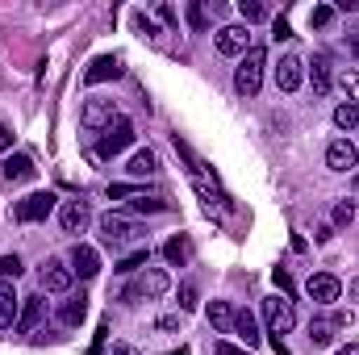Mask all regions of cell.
Wrapping results in <instances>:
<instances>
[{
	"instance_id": "obj_23",
	"label": "cell",
	"mask_w": 359,
	"mask_h": 355,
	"mask_svg": "<svg viewBox=\"0 0 359 355\" xmlns=\"http://www.w3.org/2000/svg\"><path fill=\"white\" fill-rule=\"evenodd\" d=\"M126 172H130V176H155V172H159V159H155V151H134V155H130V163H126Z\"/></svg>"
},
{
	"instance_id": "obj_25",
	"label": "cell",
	"mask_w": 359,
	"mask_h": 355,
	"mask_svg": "<svg viewBox=\"0 0 359 355\" xmlns=\"http://www.w3.org/2000/svg\"><path fill=\"white\" fill-rule=\"evenodd\" d=\"M126 205H130V213H163V209H168V201H163V196H147V192L130 196Z\"/></svg>"
},
{
	"instance_id": "obj_34",
	"label": "cell",
	"mask_w": 359,
	"mask_h": 355,
	"mask_svg": "<svg viewBox=\"0 0 359 355\" xmlns=\"http://www.w3.org/2000/svg\"><path fill=\"white\" fill-rule=\"evenodd\" d=\"M351 217H355V205L351 201H339L334 205V226H351Z\"/></svg>"
},
{
	"instance_id": "obj_11",
	"label": "cell",
	"mask_w": 359,
	"mask_h": 355,
	"mask_svg": "<svg viewBox=\"0 0 359 355\" xmlns=\"http://www.w3.org/2000/svg\"><path fill=\"white\" fill-rule=\"evenodd\" d=\"M42 314H46V301H42V293H34V297H21V314H17L13 330H17V335H29V330H38Z\"/></svg>"
},
{
	"instance_id": "obj_35",
	"label": "cell",
	"mask_w": 359,
	"mask_h": 355,
	"mask_svg": "<svg viewBox=\"0 0 359 355\" xmlns=\"http://www.w3.org/2000/svg\"><path fill=\"white\" fill-rule=\"evenodd\" d=\"M192 309H196V288L180 284V314H192Z\"/></svg>"
},
{
	"instance_id": "obj_38",
	"label": "cell",
	"mask_w": 359,
	"mask_h": 355,
	"mask_svg": "<svg viewBox=\"0 0 359 355\" xmlns=\"http://www.w3.org/2000/svg\"><path fill=\"white\" fill-rule=\"evenodd\" d=\"M271 280H276V288H280L284 297L292 293V280H288V272H284V267H276V272H271Z\"/></svg>"
},
{
	"instance_id": "obj_28",
	"label": "cell",
	"mask_w": 359,
	"mask_h": 355,
	"mask_svg": "<svg viewBox=\"0 0 359 355\" xmlns=\"http://www.w3.org/2000/svg\"><path fill=\"white\" fill-rule=\"evenodd\" d=\"M238 13H243V21L251 25V21H264V17H268V4H264V0H238Z\"/></svg>"
},
{
	"instance_id": "obj_31",
	"label": "cell",
	"mask_w": 359,
	"mask_h": 355,
	"mask_svg": "<svg viewBox=\"0 0 359 355\" xmlns=\"http://www.w3.org/2000/svg\"><path fill=\"white\" fill-rule=\"evenodd\" d=\"M334 13H339L334 4H318V8L309 13V25H313V29H326V25L334 21Z\"/></svg>"
},
{
	"instance_id": "obj_8",
	"label": "cell",
	"mask_w": 359,
	"mask_h": 355,
	"mask_svg": "<svg viewBox=\"0 0 359 355\" xmlns=\"http://www.w3.org/2000/svg\"><path fill=\"white\" fill-rule=\"evenodd\" d=\"M305 293H309V301H318V305H334V301L343 297V280L330 276V272H318V276L305 280Z\"/></svg>"
},
{
	"instance_id": "obj_3",
	"label": "cell",
	"mask_w": 359,
	"mask_h": 355,
	"mask_svg": "<svg viewBox=\"0 0 359 355\" xmlns=\"http://www.w3.org/2000/svg\"><path fill=\"white\" fill-rule=\"evenodd\" d=\"M130 142H134V121L117 113V117H113V121H109V126L100 130V142H96V155H100V159H113V155H121V151H126Z\"/></svg>"
},
{
	"instance_id": "obj_22",
	"label": "cell",
	"mask_w": 359,
	"mask_h": 355,
	"mask_svg": "<svg viewBox=\"0 0 359 355\" xmlns=\"http://www.w3.org/2000/svg\"><path fill=\"white\" fill-rule=\"evenodd\" d=\"M163 260L172 267H184L192 260V243H188V234H176V239H168V247H163Z\"/></svg>"
},
{
	"instance_id": "obj_39",
	"label": "cell",
	"mask_w": 359,
	"mask_h": 355,
	"mask_svg": "<svg viewBox=\"0 0 359 355\" xmlns=\"http://www.w3.org/2000/svg\"><path fill=\"white\" fill-rule=\"evenodd\" d=\"M134 25H138V29H147V34H159V29H155V21H151L147 13H134Z\"/></svg>"
},
{
	"instance_id": "obj_7",
	"label": "cell",
	"mask_w": 359,
	"mask_h": 355,
	"mask_svg": "<svg viewBox=\"0 0 359 355\" xmlns=\"http://www.w3.org/2000/svg\"><path fill=\"white\" fill-rule=\"evenodd\" d=\"M213 46H217V55H226V59L247 55V51H251V25H222V29L213 34Z\"/></svg>"
},
{
	"instance_id": "obj_10",
	"label": "cell",
	"mask_w": 359,
	"mask_h": 355,
	"mask_svg": "<svg viewBox=\"0 0 359 355\" xmlns=\"http://www.w3.org/2000/svg\"><path fill=\"white\" fill-rule=\"evenodd\" d=\"M305 84V59L301 55H284L276 63V88L280 92H297Z\"/></svg>"
},
{
	"instance_id": "obj_20",
	"label": "cell",
	"mask_w": 359,
	"mask_h": 355,
	"mask_svg": "<svg viewBox=\"0 0 359 355\" xmlns=\"http://www.w3.org/2000/svg\"><path fill=\"white\" fill-rule=\"evenodd\" d=\"M234 335H238L247 347H259V339H264V335H259V322H255V314H251V309H238V314H234Z\"/></svg>"
},
{
	"instance_id": "obj_12",
	"label": "cell",
	"mask_w": 359,
	"mask_h": 355,
	"mask_svg": "<svg viewBox=\"0 0 359 355\" xmlns=\"http://www.w3.org/2000/svg\"><path fill=\"white\" fill-rule=\"evenodd\" d=\"M355 163H359V151L347 138H334V142L326 147V168H330V172H355Z\"/></svg>"
},
{
	"instance_id": "obj_45",
	"label": "cell",
	"mask_w": 359,
	"mask_h": 355,
	"mask_svg": "<svg viewBox=\"0 0 359 355\" xmlns=\"http://www.w3.org/2000/svg\"><path fill=\"white\" fill-rule=\"evenodd\" d=\"M339 355H359V343H347V347H339Z\"/></svg>"
},
{
	"instance_id": "obj_29",
	"label": "cell",
	"mask_w": 359,
	"mask_h": 355,
	"mask_svg": "<svg viewBox=\"0 0 359 355\" xmlns=\"http://www.w3.org/2000/svg\"><path fill=\"white\" fill-rule=\"evenodd\" d=\"M330 339H334V326L330 322H309V343L313 347H330Z\"/></svg>"
},
{
	"instance_id": "obj_24",
	"label": "cell",
	"mask_w": 359,
	"mask_h": 355,
	"mask_svg": "<svg viewBox=\"0 0 359 355\" xmlns=\"http://www.w3.org/2000/svg\"><path fill=\"white\" fill-rule=\"evenodd\" d=\"M205 318H209V326H213V330H230V326H234V309H230L226 301H209Z\"/></svg>"
},
{
	"instance_id": "obj_37",
	"label": "cell",
	"mask_w": 359,
	"mask_h": 355,
	"mask_svg": "<svg viewBox=\"0 0 359 355\" xmlns=\"http://www.w3.org/2000/svg\"><path fill=\"white\" fill-rule=\"evenodd\" d=\"M126 196H138L134 184H109V201H126Z\"/></svg>"
},
{
	"instance_id": "obj_5",
	"label": "cell",
	"mask_w": 359,
	"mask_h": 355,
	"mask_svg": "<svg viewBox=\"0 0 359 355\" xmlns=\"http://www.w3.org/2000/svg\"><path fill=\"white\" fill-rule=\"evenodd\" d=\"M96 230H100V239L109 243V247H126V243H134L142 230L130 222V217H121V213H104V217H96Z\"/></svg>"
},
{
	"instance_id": "obj_16",
	"label": "cell",
	"mask_w": 359,
	"mask_h": 355,
	"mask_svg": "<svg viewBox=\"0 0 359 355\" xmlns=\"http://www.w3.org/2000/svg\"><path fill=\"white\" fill-rule=\"evenodd\" d=\"M96 272H100V255H96V247H88V243H76V247H72V276L92 280Z\"/></svg>"
},
{
	"instance_id": "obj_1",
	"label": "cell",
	"mask_w": 359,
	"mask_h": 355,
	"mask_svg": "<svg viewBox=\"0 0 359 355\" xmlns=\"http://www.w3.org/2000/svg\"><path fill=\"white\" fill-rule=\"evenodd\" d=\"M172 288V280H168V272H159V267H151V272H138L126 288H121V301L126 305H138V301H155V297H163Z\"/></svg>"
},
{
	"instance_id": "obj_26",
	"label": "cell",
	"mask_w": 359,
	"mask_h": 355,
	"mask_svg": "<svg viewBox=\"0 0 359 355\" xmlns=\"http://www.w3.org/2000/svg\"><path fill=\"white\" fill-rule=\"evenodd\" d=\"M147 260H151V247H138V251H130V255L113 267V272H121V276H134V272H142V267H147Z\"/></svg>"
},
{
	"instance_id": "obj_41",
	"label": "cell",
	"mask_w": 359,
	"mask_h": 355,
	"mask_svg": "<svg viewBox=\"0 0 359 355\" xmlns=\"http://www.w3.org/2000/svg\"><path fill=\"white\" fill-rule=\"evenodd\" d=\"M8 147H13V130L0 121V151H8Z\"/></svg>"
},
{
	"instance_id": "obj_15",
	"label": "cell",
	"mask_w": 359,
	"mask_h": 355,
	"mask_svg": "<svg viewBox=\"0 0 359 355\" xmlns=\"http://www.w3.org/2000/svg\"><path fill=\"white\" fill-rule=\"evenodd\" d=\"M121 76V59L117 55H96L88 63V72H84V84H104V80H117Z\"/></svg>"
},
{
	"instance_id": "obj_14",
	"label": "cell",
	"mask_w": 359,
	"mask_h": 355,
	"mask_svg": "<svg viewBox=\"0 0 359 355\" xmlns=\"http://www.w3.org/2000/svg\"><path fill=\"white\" fill-rule=\"evenodd\" d=\"M88 222H92V213H88L84 201H63V209H59V226H63V234H84Z\"/></svg>"
},
{
	"instance_id": "obj_19",
	"label": "cell",
	"mask_w": 359,
	"mask_h": 355,
	"mask_svg": "<svg viewBox=\"0 0 359 355\" xmlns=\"http://www.w3.org/2000/svg\"><path fill=\"white\" fill-rule=\"evenodd\" d=\"M305 76H309V84H313V96H326L330 84H334V72H330V59H326V55H318Z\"/></svg>"
},
{
	"instance_id": "obj_4",
	"label": "cell",
	"mask_w": 359,
	"mask_h": 355,
	"mask_svg": "<svg viewBox=\"0 0 359 355\" xmlns=\"http://www.w3.org/2000/svg\"><path fill=\"white\" fill-rule=\"evenodd\" d=\"M55 192H29V196H21L17 205H13V222H21V226H34V222H46L50 213H55Z\"/></svg>"
},
{
	"instance_id": "obj_17",
	"label": "cell",
	"mask_w": 359,
	"mask_h": 355,
	"mask_svg": "<svg viewBox=\"0 0 359 355\" xmlns=\"http://www.w3.org/2000/svg\"><path fill=\"white\" fill-rule=\"evenodd\" d=\"M0 176L8 180V184H29V180L38 176V168H34L29 155H8V159L0 163Z\"/></svg>"
},
{
	"instance_id": "obj_44",
	"label": "cell",
	"mask_w": 359,
	"mask_h": 355,
	"mask_svg": "<svg viewBox=\"0 0 359 355\" xmlns=\"http://www.w3.org/2000/svg\"><path fill=\"white\" fill-rule=\"evenodd\" d=\"M109 355H138V351H134L130 343H113V351H109Z\"/></svg>"
},
{
	"instance_id": "obj_40",
	"label": "cell",
	"mask_w": 359,
	"mask_h": 355,
	"mask_svg": "<svg viewBox=\"0 0 359 355\" xmlns=\"http://www.w3.org/2000/svg\"><path fill=\"white\" fill-rule=\"evenodd\" d=\"M347 55H355L359 59V25L355 29H347Z\"/></svg>"
},
{
	"instance_id": "obj_42",
	"label": "cell",
	"mask_w": 359,
	"mask_h": 355,
	"mask_svg": "<svg viewBox=\"0 0 359 355\" xmlns=\"http://www.w3.org/2000/svg\"><path fill=\"white\" fill-rule=\"evenodd\" d=\"M330 326H351V309H339V314H334V322H330Z\"/></svg>"
},
{
	"instance_id": "obj_13",
	"label": "cell",
	"mask_w": 359,
	"mask_h": 355,
	"mask_svg": "<svg viewBox=\"0 0 359 355\" xmlns=\"http://www.w3.org/2000/svg\"><path fill=\"white\" fill-rule=\"evenodd\" d=\"M113 117H117V105L104 100V96H92L88 105H84V113H80V121H84L88 130H104Z\"/></svg>"
},
{
	"instance_id": "obj_2",
	"label": "cell",
	"mask_w": 359,
	"mask_h": 355,
	"mask_svg": "<svg viewBox=\"0 0 359 355\" xmlns=\"http://www.w3.org/2000/svg\"><path fill=\"white\" fill-rule=\"evenodd\" d=\"M264 67H268L264 46H251V51L238 59V67H234V88L243 92V96H255L259 84H264Z\"/></svg>"
},
{
	"instance_id": "obj_27",
	"label": "cell",
	"mask_w": 359,
	"mask_h": 355,
	"mask_svg": "<svg viewBox=\"0 0 359 355\" xmlns=\"http://www.w3.org/2000/svg\"><path fill=\"white\" fill-rule=\"evenodd\" d=\"M334 126H339V130H355V126H359V105L343 100V105L334 109Z\"/></svg>"
},
{
	"instance_id": "obj_9",
	"label": "cell",
	"mask_w": 359,
	"mask_h": 355,
	"mask_svg": "<svg viewBox=\"0 0 359 355\" xmlns=\"http://www.w3.org/2000/svg\"><path fill=\"white\" fill-rule=\"evenodd\" d=\"M38 280H42V293H72V267L63 264V260H42L38 267Z\"/></svg>"
},
{
	"instance_id": "obj_32",
	"label": "cell",
	"mask_w": 359,
	"mask_h": 355,
	"mask_svg": "<svg viewBox=\"0 0 359 355\" xmlns=\"http://www.w3.org/2000/svg\"><path fill=\"white\" fill-rule=\"evenodd\" d=\"M21 272H25V264H21L17 255H0V280H8V284H13Z\"/></svg>"
},
{
	"instance_id": "obj_18",
	"label": "cell",
	"mask_w": 359,
	"mask_h": 355,
	"mask_svg": "<svg viewBox=\"0 0 359 355\" xmlns=\"http://www.w3.org/2000/svg\"><path fill=\"white\" fill-rule=\"evenodd\" d=\"M17 314H21V297L13 293L8 280H0V330H8L17 322Z\"/></svg>"
},
{
	"instance_id": "obj_30",
	"label": "cell",
	"mask_w": 359,
	"mask_h": 355,
	"mask_svg": "<svg viewBox=\"0 0 359 355\" xmlns=\"http://www.w3.org/2000/svg\"><path fill=\"white\" fill-rule=\"evenodd\" d=\"M188 25H192L196 34H205V29H209V17H205V4H201V0H192V4H188Z\"/></svg>"
},
{
	"instance_id": "obj_43",
	"label": "cell",
	"mask_w": 359,
	"mask_h": 355,
	"mask_svg": "<svg viewBox=\"0 0 359 355\" xmlns=\"http://www.w3.org/2000/svg\"><path fill=\"white\" fill-rule=\"evenodd\" d=\"M217 355H247V351H238L234 343H217Z\"/></svg>"
},
{
	"instance_id": "obj_21",
	"label": "cell",
	"mask_w": 359,
	"mask_h": 355,
	"mask_svg": "<svg viewBox=\"0 0 359 355\" xmlns=\"http://www.w3.org/2000/svg\"><path fill=\"white\" fill-rule=\"evenodd\" d=\"M84 318H88V297H84V293H80V297H67V301L59 305V322H63V326H80Z\"/></svg>"
},
{
	"instance_id": "obj_36",
	"label": "cell",
	"mask_w": 359,
	"mask_h": 355,
	"mask_svg": "<svg viewBox=\"0 0 359 355\" xmlns=\"http://www.w3.org/2000/svg\"><path fill=\"white\" fill-rule=\"evenodd\" d=\"M271 38H276V42L292 38V25H288V17H276V21H271Z\"/></svg>"
},
{
	"instance_id": "obj_6",
	"label": "cell",
	"mask_w": 359,
	"mask_h": 355,
	"mask_svg": "<svg viewBox=\"0 0 359 355\" xmlns=\"http://www.w3.org/2000/svg\"><path fill=\"white\" fill-rule=\"evenodd\" d=\"M264 318H268V330L276 339H284L297 326V309H292L288 297H264Z\"/></svg>"
},
{
	"instance_id": "obj_33",
	"label": "cell",
	"mask_w": 359,
	"mask_h": 355,
	"mask_svg": "<svg viewBox=\"0 0 359 355\" xmlns=\"http://www.w3.org/2000/svg\"><path fill=\"white\" fill-rule=\"evenodd\" d=\"M339 84H343V92H347V100H351V105H359V72H347Z\"/></svg>"
},
{
	"instance_id": "obj_46",
	"label": "cell",
	"mask_w": 359,
	"mask_h": 355,
	"mask_svg": "<svg viewBox=\"0 0 359 355\" xmlns=\"http://www.w3.org/2000/svg\"><path fill=\"white\" fill-rule=\"evenodd\" d=\"M351 297H359V280H351Z\"/></svg>"
}]
</instances>
